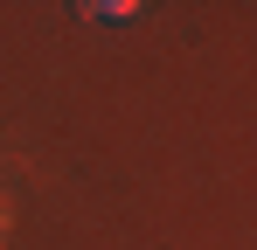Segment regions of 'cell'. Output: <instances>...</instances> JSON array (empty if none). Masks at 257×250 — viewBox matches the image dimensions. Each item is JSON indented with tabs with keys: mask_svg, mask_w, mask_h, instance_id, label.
<instances>
[{
	"mask_svg": "<svg viewBox=\"0 0 257 250\" xmlns=\"http://www.w3.org/2000/svg\"><path fill=\"white\" fill-rule=\"evenodd\" d=\"M84 14H97V21H125V14H139V7H132V0H90Z\"/></svg>",
	"mask_w": 257,
	"mask_h": 250,
	"instance_id": "1",
	"label": "cell"
}]
</instances>
